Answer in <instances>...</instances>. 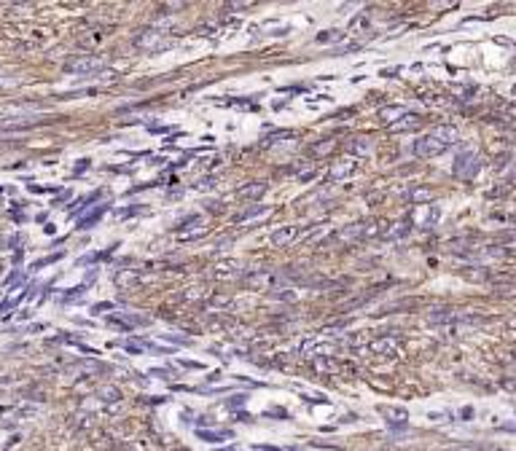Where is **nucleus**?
Instances as JSON below:
<instances>
[{
    "instance_id": "f257e3e1",
    "label": "nucleus",
    "mask_w": 516,
    "mask_h": 451,
    "mask_svg": "<svg viewBox=\"0 0 516 451\" xmlns=\"http://www.w3.org/2000/svg\"><path fill=\"white\" fill-rule=\"evenodd\" d=\"M379 231H382V223H353V226H347V229H342L336 236L353 242V239H371V236H377Z\"/></svg>"
},
{
    "instance_id": "f03ea898",
    "label": "nucleus",
    "mask_w": 516,
    "mask_h": 451,
    "mask_svg": "<svg viewBox=\"0 0 516 451\" xmlns=\"http://www.w3.org/2000/svg\"><path fill=\"white\" fill-rule=\"evenodd\" d=\"M102 67V62L97 57H76V59H70V62H65V70L67 73H73V76H78V73H84V76H91V73H97V70Z\"/></svg>"
},
{
    "instance_id": "7ed1b4c3",
    "label": "nucleus",
    "mask_w": 516,
    "mask_h": 451,
    "mask_svg": "<svg viewBox=\"0 0 516 451\" xmlns=\"http://www.w3.org/2000/svg\"><path fill=\"white\" fill-rule=\"evenodd\" d=\"M447 151V145L444 142H438L433 135H425V137H419L417 142H414V153L419 159H433V156H441V153Z\"/></svg>"
},
{
    "instance_id": "20e7f679",
    "label": "nucleus",
    "mask_w": 516,
    "mask_h": 451,
    "mask_svg": "<svg viewBox=\"0 0 516 451\" xmlns=\"http://www.w3.org/2000/svg\"><path fill=\"white\" fill-rule=\"evenodd\" d=\"M135 43L140 46V49H145V51H161V49H167V38H161L156 30L140 32L137 38H135Z\"/></svg>"
},
{
    "instance_id": "39448f33",
    "label": "nucleus",
    "mask_w": 516,
    "mask_h": 451,
    "mask_svg": "<svg viewBox=\"0 0 516 451\" xmlns=\"http://www.w3.org/2000/svg\"><path fill=\"white\" fill-rule=\"evenodd\" d=\"M476 172H478V159L473 153H463V156L454 161V175L463 177V180H471Z\"/></svg>"
},
{
    "instance_id": "423d86ee",
    "label": "nucleus",
    "mask_w": 516,
    "mask_h": 451,
    "mask_svg": "<svg viewBox=\"0 0 516 451\" xmlns=\"http://www.w3.org/2000/svg\"><path fill=\"white\" fill-rule=\"evenodd\" d=\"M368 352H374V354H382V358H395L398 354V341L390 336H382V339H374L371 344H368Z\"/></svg>"
},
{
    "instance_id": "0eeeda50",
    "label": "nucleus",
    "mask_w": 516,
    "mask_h": 451,
    "mask_svg": "<svg viewBox=\"0 0 516 451\" xmlns=\"http://www.w3.org/2000/svg\"><path fill=\"white\" fill-rule=\"evenodd\" d=\"M299 234H301L299 226H283V229H277V231L272 234V245H274V247H288L290 242L299 239Z\"/></svg>"
},
{
    "instance_id": "6e6552de",
    "label": "nucleus",
    "mask_w": 516,
    "mask_h": 451,
    "mask_svg": "<svg viewBox=\"0 0 516 451\" xmlns=\"http://www.w3.org/2000/svg\"><path fill=\"white\" fill-rule=\"evenodd\" d=\"M213 274L218 279H234V277L239 274V264H237V260H220V264L213 266Z\"/></svg>"
},
{
    "instance_id": "1a4fd4ad",
    "label": "nucleus",
    "mask_w": 516,
    "mask_h": 451,
    "mask_svg": "<svg viewBox=\"0 0 516 451\" xmlns=\"http://www.w3.org/2000/svg\"><path fill=\"white\" fill-rule=\"evenodd\" d=\"M428 135H433V137H436L438 142H444L447 148L457 142V129H454V126H444V124H441V126H433Z\"/></svg>"
},
{
    "instance_id": "9d476101",
    "label": "nucleus",
    "mask_w": 516,
    "mask_h": 451,
    "mask_svg": "<svg viewBox=\"0 0 516 451\" xmlns=\"http://www.w3.org/2000/svg\"><path fill=\"white\" fill-rule=\"evenodd\" d=\"M422 126V118L419 116H403V121H395L390 124V132H417V129Z\"/></svg>"
},
{
    "instance_id": "9b49d317",
    "label": "nucleus",
    "mask_w": 516,
    "mask_h": 451,
    "mask_svg": "<svg viewBox=\"0 0 516 451\" xmlns=\"http://www.w3.org/2000/svg\"><path fill=\"white\" fill-rule=\"evenodd\" d=\"M355 167H358V164H355L353 159H342V161H336L334 167H331L328 177H331V180H339V177H344V175H353Z\"/></svg>"
},
{
    "instance_id": "f8f14e48",
    "label": "nucleus",
    "mask_w": 516,
    "mask_h": 451,
    "mask_svg": "<svg viewBox=\"0 0 516 451\" xmlns=\"http://www.w3.org/2000/svg\"><path fill=\"white\" fill-rule=\"evenodd\" d=\"M403 116H406V108H403V105H387V108L379 110V118H382L384 124H395L398 118H403Z\"/></svg>"
},
{
    "instance_id": "ddd939ff",
    "label": "nucleus",
    "mask_w": 516,
    "mask_h": 451,
    "mask_svg": "<svg viewBox=\"0 0 516 451\" xmlns=\"http://www.w3.org/2000/svg\"><path fill=\"white\" fill-rule=\"evenodd\" d=\"M116 285H119V288H137V285H140V274H137V271H132V269H124V271L116 274Z\"/></svg>"
},
{
    "instance_id": "4468645a",
    "label": "nucleus",
    "mask_w": 516,
    "mask_h": 451,
    "mask_svg": "<svg viewBox=\"0 0 516 451\" xmlns=\"http://www.w3.org/2000/svg\"><path fill=\"white\" fill-rule=\"evenodd\" d=\"M264 191H266V183H250V185H242L239 191H237V196L239 199H258V196H264Z\"/></svg>"
},
{
    "instance_id": "2eb2a0df",
    "label": "nucleus",
    "mask_w": 516,
    "mask_h": 451,
    "mask_svg": "<svg viewBox=\"0 0 516 451\" xmlns=\"http://www.w3.org/2000/svg\"><path fill=\"white\" fill-rule=\"evenodd\" d=\"M382 414H384V417H387V422H390V424H403L406 419H409V414L403 411V408H393V406H384L382 408Z\"/></svg>"
},
{
    "instance_id": "dca6fc26",
    "label": "nucleus",
    "mask_w": 516,
    "mask_h": 451,
    "mask_svg": "<svg viewBox=\"0 0 516 451\" xmlns=\"http://www.w3.org/2000/svg\"><path fill=\"white\" fill-rule=\"evenodd\" d=\"M35 110H41V105H14V108H3L0 116L3 118H8V116H30Z\"/></svg>"
},
{
    "instance_id": "f3484780",
    "label": "nucleus",
    "mask_w": 516,
    "mask_h": 451,
    "mask_svg": "<svg viewBox=\"0 0 516 451\" xmlns=\"http://www.w3.org/2000/svg\"><path fill=\"white\" fill-rule=\"evenodd\" d=\"M266 212H269V207H250V210L239 212V215H234V223H245V220L261 218V215H266Z\"/></svg>"
},
{
    "instance_id": "a211bd4d",
    "label": "nucleus",
    "mask_w": 516,
    "mask_h": 451,
    "mask_svg": "<svg viewBox=\"0 0 516 451\" xmlns=\"http://www.w3.org/2000/svg\"><path fill=\"white\" fill-rule=\"evenodd\" d=\"M342 38H344L342 30H328V32L318 35V43H336V41H342Z\"/></svg>"
},
{
    "instance_id": "6ab92c4d",
    "label": "nucleus",
    "mask_w": 516,
    "mask_h": 451,
    "mask_svg": "<svg viewBox=\"0 0 516 451\" xmlns=\"http://www.w3.org/2000/svg\"><path fill=\"white\" fill-rule=\"evenodd\" d=\"M102 212H105V204H102V207H97L95 212H89L86 218H81V229H89V226H95V223L102 218Z\"/></svg>"
},
{
    "instance_id": "aec40b11",
    "label": "nucleus",
    "mask_w": 516,
    "mask_h": 451,
    "mask_svg": "<svg viewBox=\"0 0 516 451\" xmlns=\"http://www.w3.org/2000/svg\"><path fill=\"white\" fill-rule=\"evenodd\" d=\"M430 196H433V194H430V188H422V185L414 188V191L409 194V199H412L414 204H419V201H430Z\"/></svg>"
},
{
    "instance_id": "412c9836",
    "label": "nucleus",
    "mask_w": 516,
    "mask_h": 451,
    "mask_svg": "<svg viewBox=\"0 0 516 451\" xmlns=\"http://www.w3.org/2000/svg\"><path fill=\"white\" fill-rule=\"evenodd\" d=\"M315 368L323 371V373H331V371H336V363L328 360V358H315Z\"/></svg>"
},
{
    "instance_id": "4be33fe9",
    "label": "nucleus",
    "mask_w": 516,
    "mask_h": 451,
    "mask_svg": "<svg viewBox=\"0 0 516 451\" xmlns=\"http://www.w3.org/2000/svg\"><path fill=\"white\" fill-rule=\"evenodd\" d=\"M368 148H371V142H368L366 137H355L353 145H349V151H355V153H366Z\"/></svg>"
},
{
    "instance_id": "5701e85b",
    "label": "nucleus",
    "mask_w": 516,
    "mask_h": 451,
    "mask_svg": "<svg viewBox=\"0 0 516 451\" xmlns=\"http://www.w3.org/2000/svg\"><path fill=\"white\" fill-rule=\"evenodd\" d=\"M84 290H86V285H78V288H73L70 293H65V295H62V301H76L78 295H84Z\"/></svg>"
},
{
    "instance_id": "b1692460",
    "label": "nucleus",
    "mask_w": 516,
    "mask_h": 451,
    "mask_svg": "<svg viewBox=\"0 0 516 451\" xmlns=\"http://www.w3.org/2000/svg\"><path fill=\"white\" fill-rule=\"evenodd\" d=\"M229 433H205L199 430V438H205V441H220V438H226Z\"/></svg>"
},
{
    "instance_id": "393cba45",
    "label": "nucleus",
    "mask_w": 516,
    "mask_h": 451,
    "mask_svg": "<svg viewBox=\"0 0 516 451\" xmlns=\"http://www.w3.org/2000/svg\"><path fill=\"white\" fill-rule=\"evenodd\" d=\"M334 148V140H328V142H320V145H315V153H328Z\"/></svg>"
},
{
    "instance_id": "a878e982",
    "label": "nucleus",
    "mask_w": 516,
    "mask_h": 451,
    "mask_svg": "<svg viewBox=\"0 0 516 451\" xmlns=\"http://www.w3.org/2000/svg\"><path fill=\"white\" fill-rule=\"evenodd\" d=\"M213 185H215V180H213V177H205L202 183H196V188H199V191H207V188H213Z\"/></svg>"
},
{
    "instance_id": "bb28decb",
    "label": "nucleus",
    "mask_w": 516,
    "mask_h": 451,
    "mask_svg": "<svg viewBox=\"0 0 516 451\" xmlns=\"http://www.w3.org/2000/svg\"><path fill=\"white\" fill-rule=\"evenodd\" d=\"M105 309H108V312H110V309H113V306H110V304H97V306H95V312H105Z\"/></svg>"
},
{
    "instance_id": "cd10ccee",
    "label": "nucleus",
    "mask_w": 516,
    "mask_h": 451,
    "mask_svg": "<svg viewBox=\"0 0 516 451\" xmlns=\"http://www.w3.org/2000/svg\"><path fill=\"white\" fill-rule=\"evenodd\" d=\"M102 395H105V400H116V389H105Z\"/></svg>"
}]
</instances>
